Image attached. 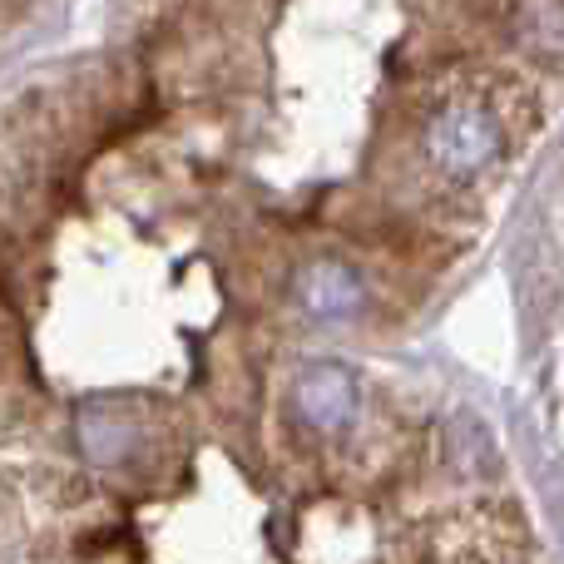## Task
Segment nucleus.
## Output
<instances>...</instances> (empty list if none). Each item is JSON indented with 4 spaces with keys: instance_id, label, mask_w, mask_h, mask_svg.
<instances>
[{
    "instance_id": "2",
    "label": "nucleus",
    "mask_w": 564,
    "mask_h": 564,
    "mask_svg": "<svg viewBox=\"0 0 564 564\" xmlns=\"http://www.w3.org/2000/svg\"><path fill=\"white\" fill-rule=\"evenodd\" d=\"M357 401H361L357 377L341 361H307L292 377V416L307 431H322V436L351 426L357 421Z\"/></svg>"
},
{
    "instance_id": "5",
    "label": "nucleus",
    "mask_w": 564,
    "mask_h": 564,
    "mask_svg": "<svg viewBox=\"0 0 564 564\" xmlns=\"http://www.w3.org/2000/svg\"><path fill=\"white\" fill-rule=\"evenodd\" d=\"M525 40L540 55H564V0H530Z\"/></svg>"
},
{
    "instance_id": "4",
    "label": "nucleus",
    "mask_w": 564,
    "mask_h": 564,
    "mask_svg": "<svg viewBox=\"0 0 564 564\" xmlns=\"http://www.w3.org/2000/svg\"><path fill=\"white\" fill-rule=\"evenodd\" d=\"M79 451H85L95 466H124L139 451V426L124 416H109V411L89 406L79 416Z\"/></svg>"
},
{
    "instance_id": "3",
    "label": "nucleus",
    "mask_w": 564,
    "mask_h": 564,
    "mask_svg": "<svg viewBox=\"0 0 564 564\" xmlns=\"http://www.w3.org/2000/svg\"><path fill=\"white\" fill-rule=\"evenodd\" d=\"M292 302L312 322H351L367 307V282L341 258H317V263H307L292 278Z\"/></svg>"
},
{
    "instance_id": "1",
    "label": "nucleus",
    "mask_w": 564,
    "mask_h": 564,
    "mask_svg": "<svg viewBox=\"0 0 564 564\" xmlns=\"http://www.w3.org/2000/svg\"><path fill=\"white\" fill-rule=\"evenodd\" d=\"M421 149H426V164L436 169L451 184H466V178H480L506 149V129L476 99H456V105H441L436 115L426 119V134H421Z\"/></svg>"
}]
</instances>
